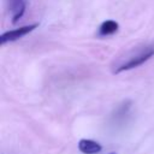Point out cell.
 <instances>
[{
  "mask_svg": "<svg viewBox=\"0 0 154 154\" xmlns=\"http://www.w3.org/2000/svg\"><path fill=\"white\" fill-rule=\"evenodd\" d=\"M153 55H154V45H147L141 48H137L136 51H132L131 53H129L128 58L123 63L118 64L114 67L113 72L119 73L123 71L136 69V67L141 66L142 64H144L147 60H149Z\"/></svg>",
  "mask_w": 154,
  "mask_h": 154,
  "instance_id": "6da1fadb",
  "label": "cell"
},
{
  "mask_svg": "<svg viewBox=\"0 0 154 154\" xmlns=\"http://www.w3.org/2000/svg\"><path fill=\"white\" fill-rule=\"evenodd\" d=\"M38 26L37 23L35 24H30V25H24V26H20L18 29H14V30H10V31H6L4 34H1L0 36V43L1 45H5L7 42H13V41H17L19 38H22L23 36L28 35L29 32H31L34 29H36Z\"/></svg>",
  "mask_w": 154,
  "mask_h": 154,
  "instance_id": "7a4b0ae2",
  "label": "cell"
},
{
  "mask_svg": "<svg viewBox=\"0 0 154 154\" xmlns=\"http://www.w3.org/2000/svg\"><path fill=\"white\" fill-rule=\"evenodd\" d=\"M25 0H8V8L11 12V19L12 23L16 24L24 14L25 12Z\"/></svg>",
  "mask_w": 154,
  "mask_h": 154,
  "instance_id": "3957f363",
  "label": "cell"
},
{
  "mask_svg": "<svg viewBox=\"0 0 154 154\" xmlns=\"http://www.w3.org/2000/svg\"><path fill=\"white\" fill-rule=\"evenodd\" d=\"M78 149L83 154H97L102 150V146L94 140L82 138L78 142Z\"/></svg>",
  "mask_w": 154,
  "mask_h": 154,
  "instance_id": "277c9868",
  "label": "cell"
},
{
  "mask_svg": "<svg viewBox=\"0 0 154 154\" xmlns=\"http://www.w3.org/2000/svg\"><path fill=\"white\" fill-rule=\"evenodd\" d=\"M118 23L116 20L112 19H107L105 22H102V24L99 28V34L100 36H108V35H113L114 32L118 31Z\"/></svg>",
  "mask_w": 154,
  "mask_h": 154,
  "instance_id": "5b68a950",
  "label": "cell"
},
{
  "mask_svg": "<svg viewBox=\"0 0 154 154\" xmlns=\"http://www.w3.org/2000/svg\"><path fill=\"white\" fill-rule=\"evenodd\" d=\"M109 154H116V153H109Z\"/></svg>",
  "mask_w": 154,
  "mask_h": 154,
  "instance_id": "8992f818",
  "label": "cell"
}]
</instances>
